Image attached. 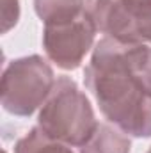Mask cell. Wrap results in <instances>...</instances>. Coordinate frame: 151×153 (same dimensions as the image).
I'll list each match as a JSON object with an SVG mask.
<instances>
[{"label": "cell", "mask_w": 151, "mask_h": 153, "mask_svg": "<svg viewBox=\"0 0 151 153\" xmlns=\"http://www.w3.org/2000/svg\"><path fill=\"white\" fill-rule=\"evenodd\" d=\"M84 82L114 126L132 137H151V96L128 70L124 43L100 39L85 66Z\"/></svg>", "instance_id": "1"}, {"label": "cell", "mask_w": 151, "mask_h": 153, "mask_svg": "<svg viewBox=\"0 0 151 153\" xmlns=\"http://www.w3.org/2000/svg\"><path fill=\"white\" fill-rule=\"evenodd\" d=\"M38 126L46 135L80 148L94 134L98 121L89 98L78 84L70 76H59L39 109Z\"/></svg>", "instance_id": "2"}, {"label": "cell", "mask_w": 151, "mask_h": 153, "mask_svg": "<svg viewBox=\"0 0 151 153\" xmlns=\"http://www.w3.org/2000/svg\"><path fill=\"white\" fill-rule=\"evenodd\" d=\"M55 85L52 66L41 55L13 59L2 73V105L18 117L32 116Z\"/></svg>", "instance_id": "3"}, {"label": "cell", "mask_w": 151, "mask_h": 153, "mask_svg": "<svg viewBox=\"0 0 151 153\" xmlns=\"http://www.w3.org/2000/svg\"><path fill=\"white\" fill-rule=\"evenodd\" d=\"M96 27L89 16L80 13L78 16L44 23L43 29V48L46 57L61 70H76L87 52L94 45Z\"/></svg>", "instance_id": "4"}, {"label": "cell", "mask_w": 151, "mask_h": 153, "mask_svg": "<svg viewBox=\"0 0 151 153\" xmlns=\"http://www.w3.org/2000/svg\"><path fill=\"white\" fill-rule=\"evenodd\" d=\"M85 14L105 38L124 45L141 43L124 0H85Z\"/></svg>", "instance_id": "5"}, {"label": "cell", "mask_w": 151, "mask_h": 153, "mask_svg": "<svg viewBox=\"0 0 151 153\" xmlns=\"http://www.w3.org/2000/svg\"><path fill=\"white\" fill-rule=\"evenodd\" d=\"M132 141L117 126L98 123L89 141L80 146V153H130Z\"/></svg>", "instance_id": "6"}, {"label": "cell", "mask_w": 151, "mask_h": 153, "mask_svg": "<svg viewBox=\"0 0 151 153\" xmlns=\"http://www.w3.org/2000/svg\"><path fill=\"white\" fill-rule=\"evenodd\" d=\"M124 59L133 78L151 96V46L146 43L124 45Z\"/></svg>", "instance_id": "7"}, {"label": "cell", "mask_w": 151, "mask_h": 153, "mask_svg": "<svg viewBox=\"0 0 151 153\" xmlns=\"http://www.w3.org/2000/svg\"><path fill=\"white\" fill-rule=\"evenodd\" d=\"M14 153H75L71 146L46 135L39 126L30 128L14 146Z\"/></svg>", "instance_id": "8"}, {"label": "cell", "mask_w": 151, "mask_h": 153, "mask_svg": "<svg viewBox=\"0 0 151 153\" xmlns=\"http://www.w3.org/2000/svg\"><path fill=\"white\" fill-rule=\"evenodd\" d=\"M85 9V0H34V11L43 23L61 22L78 16Z\"/></svg>", "instance_id": "9"}, {"label": "cell", "mask_w": 151, "mask_h": 153, "mask_svg": "<svg viewBox=\"0 0 151 153\" xmlns=\"http://www.w3.org/2000/svg\"><path fill=\"white\" fill-rule=\"evenodd\" d=\"M141 43L151 45V0H124Z\"/></svg>", "instance_id": "10"}, {"label": "cell", "mask_w": 151, "mask_h": 153, "mask_svg": "<svg viewBox=\"0 0 151 153\" xmlns=\"http://www.w3.org/2000/svg\"><path fill=\"white\" fill-rule=\"evenodd\" d=\"M20 20V0H2V32H9Z\"/></svg>", "instance_id": "11"}, {"label": "cell", "mask_w": 151, "mask_h": 153, "mask_svg": "<svg viewBox=\"0 0 151 153\" xmlns=\"http://www.w3.org/2000/svg\"><path fill=\"white\" fill-rule=\"evenodd\" d=\"M148 153H151V148H150V150H148Z\"/></svg>", "instance_id": "12"}]
</instances>
